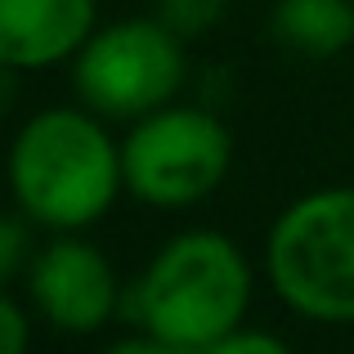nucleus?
I'll return each instance as SVG.
<instances>
[{
    "label": "nucleus",
    "instance_id": "3",
    "mask_svg": "<svg viewBox=\"0 0 354 354\" xmlns=\"http://www.w3.org/2000/svg\"><path fill=\"white\" fill-rule=\"evenodd\" d=\"M265 278L305 323L354 328V184L292 198L265 234Z\"/></svg>",
    "mask_w": 354,
    "mask_h": 354
},
{
    "label": "nucleus",
    "instance_id": "2",
    "mask_svg": "<svg viewBox=\"0 0 354 354\" xmlns=\"http://www.w3.org/2000/svg\"><path fill=\"white\" fill-rule=\"evenodd\" d=\"M256 301V269L225 229H180L148 256L126 292L139 332H153L184 354H202L229 332L247 328Z\"/></svg>",
    "mask_w": 354,
    "mask_h": 354
},
{
    "label": "nucleus",
    "instance_id": "7",
    "mask_svg": "<svg viewBox=\"0 0 354 354\" xmlns=\"http://www.w3.org/2000/svg\"><path fill=\"white\" fill-rule=\"evenodd\" d=\"M99 27V0H0V68L50 72L81 54Z\"/></svg>",
    "mask_w": 354,
    "mask_h": 354
},
{
    "label": "nucleus",
    "instance_id": "9",
    "mask_svg": "<svg viewBox=\"0 0 354 354\" xmlns=\"http://www.w3.org/2000/svg\"><path fill=\"white\" fill-rule=\"evenodd\" d=\"M36 260V225L23 211H0V287H9L14 278H27Z\"/></svg>",
    "mask_w": 354,
    "mask_h": 354
},
{
    "label": "nucleus",
    "instance_id": "8",
    "mask_svg": "<svg viewBox=\"0 0 354 354\" xmlns=\"http://www.w3.org/2000/svg\"><path fill=\"white\" fill-rule=\"evenodd\" d=\"M269 32L305 59H337L354 45V0H274Z\"/></svg>",
    "mask_w": 354,
    "mask_h": 354
},
{
    "label": "nucleus",
    "instance_id": "12",
    "mask_svg": "<svg viewBox=\"0 0 354 354\" xmlns=\"http://www.w3.org/2000/svg\"><path fill=\"white\" fill-rule=\"evenodd\" d=\"M202 354H296L292 346H287L278 332H265V328H238L229 332L225 341H216L211 350Z\"/></svg>",
    "mask_w": 354,
    "mask_h": 354
},
{
    "label": "nucleus",
    "instance_id": "11",
    "mask_svg": "<svg viewBox=\"0 0 354 354\" xmlns=\"http://www.w3.org/2000/svg\"><path fill=\"white\" fill-rule=\"evenodd\" d=\"M27 346H32V314L0 287V354H27Z\"/></svg>",
    "mask_w": 354,
    "mask_h": 354
},
{
    "label": "nucleus",
    "instance_id": "10",
    "mask_svg": "<svg viewBox=\"0 0 354 354\" xmlns=\"http://www.w3.org/2000/svg\"><path fill=\"white\" fill-rule=\"evenodd\" d=\"M229 5H234V0H157L153 14L162 18L171 32H180L184 41H198V36L216 32V27L225 23Z\"/></svg>",
    "mask_w": 354,
    "mask_h": 354
},
{
    "label": "nucleus",
    "instance_id": "6",
    "mask_svg": "<svg viewBox=\"0 0 354 354\" xmlns=\"http://www.w3.org/2000/svg\"><path fill=\"white\" fill-rule=\"evenodd\" d=\"M23 283L41 323H50L63 337L104 332L126 301L113 256L86 234H50V242L36 247V260Z\"/></svg>",
    "mask_w": 354,
    "mask_h": 354
},
{
    "label": "nucleus",
    "instance_id": "5",
    "mask_svg": "<svg viewBox=\"0 0 354 354\" xmlns=\"http://www.w3.org/2000/svg\"><path fill=\"white\" fill-rule=\"evenodd\" d=\"M126 193L153 211H184L220 193L234 171V135L220 113L202 104H175L139 117L121 135Z\"/></svg>",
    "mask_w": 354,
    "mask_h": 354
},
{
    "label": "nucleus",
    "instance_id": "4",
    "mask_svg": "<svg viewBox=\"0 0 354 354\" xmlns=\"http://www.w3.org/2000/svg\"><path fill=\"white\" fill-rule=\"evenodd\" d=\"M77 104L104 121H139L175 104L189 86V41L157 14H126L99 23L68 63Z\"/></svg>",
    "mask_w": 354,
    "mask_h": 354
},
{
    "label": "nucleus",
    "instance_id": "1",
    "mask_svg": "<svg viewBox=\"0 0 354 354\" xmlns=\"http://www.w3.org/2000/svg\"><path fill=\"white\" fill-rule=\"evenodd\" d=\"M14 207L45 234H86L126 193L121 135L86 104H50L14 130L5 153Z\"/></svg>",
    "mask_w": 354,
    "mask_h": 354
},
{
    "label": "nucleus",
    "instance_id": "13",
    "mask_svg": "<svg viewBox=\"0 0 354 354\" xmlns=\"http://www.w3.org/2000/svg\"><path fill=\"white\" fill-rule=\"evenodd\" d=\"M99 354H184V350L166 346V341H162V337H153V332H130V337L113 341V346L99 350Z\"/></svg>",
    "mask_w": 354,
    "mask_h": 354
}]
</instances>
